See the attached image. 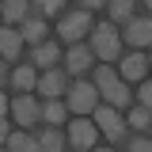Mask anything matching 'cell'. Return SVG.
Returning <instances> with one entry per match:
<instances>
[{
    "mask_svg": "<svg viewBox=\"0 0 152 152\" xmlns=\"http://www.w3.org/2000/svg\"><path fill=\"white\" fill-rule=\"evenodd\" d=\"M95 88H99V95H103V103L107 107H114V110H129L133 103H137V91H133V84H126L122 80V72H118V65H95Z\"/></svg>",
    "mask_w": 152,
    "mask_h": 152,
    "instance_id": "6da1fadb",
    "label": "cell"
},
{
    "mask_svg": "<svg viewBox=\"0 0 152 152\" xmlns=\"http://www.w3.org/2000/svg\"><path fill=\"white\" fill-rule=\"evenodd\" d=\"M88 46L95 50V57L103 61V65H118L122 57H126V38H122V27L110 23V19H103V23H95L91 38H88Z\"/></svg>",
    "mask_w": 152,
    "mask_h": 152,
    "instance_id": "7a4b0ae2",
    "label": "cell"
},
{
    "mask_svg": "<svg viewBox=\"0 0 152 152\" xmlns=\"http://www.w3.org/2000/svg\"><path fill=\"white\" fill-rule=\"evenodd\" d=\"M91 31H95V12H88V8L65 12V15L57 19V27H53L57 42H65V46H76V42L91 38Z\"/></svg>",
    "mask_w": 152,
    "mask_h": 152,
    "instance_id": "3957f363",
    "label": "cell"
},
{
    "mask_svg": "<svg viewBox=\"0 0 152 152\" xmlns=\"http://www.w3.org/2000/svg\"><path fill=\"white\" fill-rule=\"evenodd\" d=\"M65 103H69L72 118H91V114L103 107V95H99V88H95V80L76 76L72 88H69V95H65Z\"/></svg>",
    "mask_w": 152,
    "mask_h": 152,
    "instance_id": "277c9868",
    "label": "cell"
},
{
    "mask_svg": "<svg viewBox=\"0 0 152 152\" xmlns=\"http://www.w3.org/2000/svg\"><path fill=\"white\" fill-rule=\"evenodd\" d=\"M91 118H95V126H99V133L107 137V145H126V141H129V122H126L122 110H114V107L103 103Z\"/></svg>",
    "mask_w": 152,
    "mask_h": 152,
    "instance_id": "5b68a950",
    "label": "cell"
},
{
    "mask_svg": "<svg viewBox=\"0 0 152 152\" xmlns=\"http://www.w3.org/2000/svg\"><path fill=\"white\" fill-rule=\"evenodd\" d=\"M65 133H69V148L76 152H95L99 148V126H95V118H72L69 126H65Z\"/></svg>",
    "mask_w": 152,
    "mask_h": 152,
    "instance_id": "8992f818",
    "label": "cell"
},
{
    "mask_svg": "<svg viewBox=\"0 0 152 152\" xmlns=\"http://www.w3.org/2000/svg\"><path fill=\"white\" fill-rule=\"evenodd\" d=\"M8 114L15 118V126H19V129H34L38 122H42V99H38L34 91L15 95V99L8 103Z\"/></svg>",
    "mask_w": 152,
    "mask_h": 152,
    "instance_id": "52a82bcc",
    "label": "cell"
},
{
    "mask_svg": "<svg viewBox=\"0 0 152 152\" xmlns=\"http://www.w3.org/2000/svg\"><path fill=\"white\" fill-rule=\"evenodd\" d=\"M95 50L88 46V42H76V46H69L65 50V72L69 76H91L95 72Z\"/></svg>",
    "mask_w": 152,
    "mask_h": 152,
    "instance_id": "ba28073f",
    "label": "cell"
},
{
    "mask_svg": "<svg viewBox=\"0 0 152 152\" xmlns=\"http://www.w3.org/2000/svg\"><path fill=\"white\" fill-rule=\"evenodd\" d=\"M72 88V76L65 72V69H46V72L38 76V99H65Z\"/></svg>",
    "mask_w": 152,
    "mask_h": 152,
    "instance_id": "9c48e42d",
    "label": "cell"
},
{
    "mask_svg": "<svg viewBox=\"0 0 152 152\" xmlns=\"http://www.w3.org/2000/svg\"><path fill=\"white\" fill-rule=\"evenodd\" d=\"M118 72L126 84H141V80H148L152 69H148V53L145 50H126V57L118 61Z\"/></svg>",
    "mask_w": 152,
    "mask_h": 152,
    "instance_id": "30bf717a",
    "label": "cell"
},
{
    "mask_svg": "<svg viewBox=\"0 0 152 152\" xmlns=\"http://www.w3.org/2000/svg\"><path fill=\"white\" fill-rule=\"evenodd\" d=\"M38 76H42V72H38L31 61H19L15 69H8L4 84H8L15 95H27V91H38Z\"/></svg>",
    "mask_w": 152,
    "mask_h": 152,
    "instance_id": "8fae6325",
    "label": "cell"
},
{
    "mask_svg": "<svg viewBox=\"0 0 152 152\" xmlns=\"http://www.w3.org/2000/svg\"><path fill=\"white\" fill-rule=\"evenodd\" d=\"M122 38H126L129 50H148L152 46V15H133L122 27Z\"/></svg>",
    "mask_w": 152,
    "mask_h": 152,
    "instance_id": "7c38bea8",
    "label": "cell"
},
{
    "mask_svg": "<svg viewBox=\"0 0 152 152\" xmlns=\"http://www.w3.org/2000/svg\"><path fill=\"white\" fill-rule=\"evenodd\" d=\"M23 50H31L27 38H23V31H19V27H4V31H0V53H4V61H8V65H19Z\"/></svg>",
    "mask_w": 152,
    "mask_h": 152,
    "instance_id": "4fadbf2b",
    "label": "cell"
},
{
    "mask_svg": "<svg viewBox=\"0 0 152 152\" xmlns=\"http://www.w3.org/2000/svg\"><path fill=\"white\" fill-rule=\"evenodd\" d=\"M31 65H34L38 72H46V69H57V65H65V50H61L57 42L31 46Z\"/></svg>",
    "mask_w": 152,
    "mask_h": 152,
    "instance_id": "5bb4252c",
    "label": "cell"
},
{
    "mask_svg": "<svg viewBox=\"0 0 152 152\" xmlns=\"http://www.w3.org/2000/svg\"><path fill=\"white\" fill-rule=\"evenodd\" d=\"M38 152H69V133L61 126H42L38 129Z\"/></svg>",
    "mask_w": 152,
    "mask_h": 152,
    "instance_id": "9a60e30c",
    "label": "cell"
},
{
    "mask_svg": "<svg viewBox=\"0 0 152 152\" xmlns=\"http://www.w3.org/2000/svg\"><path fill=\"white\" fill-rule=\"evenodd\" d=\"M42 122L46 126H69L72 122V110H69V103L65 99H42Z\"/></svg>",
    "mask_w": 152,
    "mask_h": 152,
    "instance_id": "2e32d148",
    "label": "cell"
},
{
    "mask_svg": "<svg viewBox=\"0 0 152 152\" xmlns=\"http://www.w3.org/2000/svg\"><path fill=\"white\" fill-rule=\"evenodd\" d=\"M31 15H34L31 0H4V27H23Z\"/></svg>",
    "mask_w": 152,
    "mask_h": 152,
    "instance_id": "e0dca14e",
    "label": "cell"
},
{
    "mask_svg": "<svg viewBox=\"0 0 152 152\" xmlns=\"http://www.w3.org/2000/svg\"><path fill=\"white\" fill-rule=\"evenodd\" d=\"M19 31H23V38H27V46H42V42H50V19L46 15H31Z\"/></svg>",
    "mask_w": 152,
    "mask_h": 152,
    "instance_id": "ac0fdd59",
    "label": "cell"
},
{
    "mask_svg": "<svg viewBox=\"0 0 152 152\" xmlns=\"http://www.w3.org/2000/svg\"><path fill=\"white\" fill-rule=\"evenodd\" d=\"M4 148H8V152H38V133L12 129L8 137H4Z\"/></svg>",
    "mask_w": 152,
    "mask_h": 152,
    "instance_id": "d6986e66",
    "label": "cell"
},
{
    "mask_svg": "<svg viewBox=\"0 0 152 152\" xmlns=\"http://www.w3.org/2000/svg\"><path fill=\"white\" fill-rule=\"evenodd\" d=\"M133 15H137V0H107V19L110 23L126 27Z\"/></svg>",
    "mask_w": 152,
    "mask_h": 152,
    "instance_id": "ffe728a7",
    "label": "cell"
},
{
    "mask_svg": "<svg viewBox=\"0 0 152 152\" xmlns=\"http://www.w3.org/2000/svg\"><path fill=\"white\" fill-rule=\"evenodd\" d=\"M126 122H129V133H152V110L141 103H133L126 110Z\"/></svg>",
    "mask_w": 152,
    "mask_h": 152,
    "instance_id": "44dd1931",
    "label": "cell"
},
{
    "mask_svg": "<svg viewBox=\"0 0 152 152\" xmlns=\"http://www.w3.org/2000/svg\"><path fill=\"white\" fill-rule=\"evenodd\" d=\"M34 4V15H46V19H61L65 15V8H69V0H31Z\"/></svg>",
    "mask_w": 152,
    "mask_h": 152,
    "instance_id": "7402d4cb",
    "label": "cell"
},
{
    "mask_svg": "<svg viewBox=\"0 0 152 152\" xmlns=\"http://www.w3.org/2000/svg\"><path fill=\"white\" fill-rule=\"evenodd\" d=\"M126 152H152V137L148 133H133L126 141Z\"/></svg>",
    "mask_w": 152,
    "mask_h": 152,
    "instance_id": "603a6c76",
    "label": "cell"
},
{
    "mask_svg": "<svg viewBox=\"0 0 152 152\" xmlns=\"http://www.w3.org/2000/svg\"><path fill=\"white\" fill-rule=\"evenodd\" d=\"M137 103H141V107H148V110H152V76H148V80H141V84H137Z\"/></svg>",
    "mask_w": 152,
    "mask_h": 152,
    "instance_id": "cb8c5ba5",
    "label": "cell"
},
{
    "mask_svg": "<svg viewBox=\"0 0 152 152\" xmlns=\"http://www.w3.org/2000/svg\"><path fill=\"white\" fill-rule=\"evenodd\" d=\"M80 8H88V12H99V8H107V0H80Z\"/></svg>",
    "mask_w": 152,
    "mask_h": 152,
    "instance_id": "d4e9b609",
    "label": "cell"
},
{
    "mask_svg": "<svg viewBox=\"0 0 152 152\" xmlns=\"http://www.w3.org/2000/svg\"><path fill=\"white\" fill-rule=\"evenodd\" d=\"M95 152H118V148H114V145H99Z\"/></svg>",
    "mask_w": 152,
    "mask_h": 152,
    "instance_id": "484cf974",
    "label": "cell"
},
{
    "mask_svg": "<svg viewBox=\"0 0 152 152\" xmlns=\"http://www.w3.org/2000/svg\"><path fill=\"white\" fill-rule=\"evenodd\" d=\"M141 4H145V12H148V15H152V0H141Z\"/></svg>",
    "mask_w": 152,
    "mask_h": 152,
    "instance_id": "4316f807",
    "label": "cell"
},
{
    "mask_svg": "<svg viewBox=\"0 0 152 152\" xmlns=\"http://www.w3.org/2000/svg\"><path fill=\"white\" fill-rule=\"evenodd\" d=\"M148 69H152V53H148Z\"/></svg>",
    "mask_w": 152,
    "mask_h": 152,
    "instance_id": "83f0119b",
    "label": "cell"
},
{
    "mask_svg": "<svg viewBox=\"0 0 152 152\" xmlns=\"http://www.w3.org/2000/svg\"><path fill=\"white\" fill-rule=\"evenodd\" d=\"M72 152H76V148H72Z\"/></svg>",
    "mask_w": 152,
    "mask_h": 152,
    "instance_id": "f1b7e54d",
    "label": "cell"
}]
</instances>
